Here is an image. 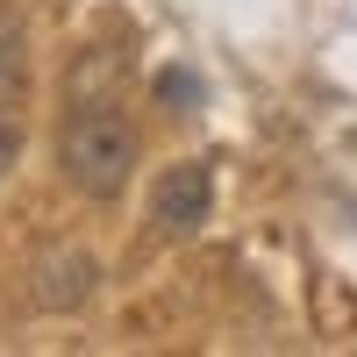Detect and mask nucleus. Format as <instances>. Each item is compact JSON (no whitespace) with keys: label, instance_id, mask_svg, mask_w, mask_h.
<instances>
[{"label":"nucleus","instance_id":"20e7f679","mask_svg":"<svg viewBox=\"0 0 357 357\" xmlns=\"http://www.w3.org/2000/svg\"><path fill=\"white\" fill-rule=\"evenodd\" d=\"M15 86H22V36H15V22H0V100Z\"/></svg>","mask_w":357,"mask_h":357},{"label":"nucleus","instance_id":"7ed1b4c3","mask_svg":"<svg viewBox=\"0 0 357 357\" xmlns=\"http://www.w3.org/2000/svg\"><path fill=\"white\" fill-rule=\"evenodd\" d=\"M93 293V257L86 250H43L36 257V301L57 314V307H79Z\"/></svg>","mask_w":357,"mask_h":357},{"label":"nucleus","instance_id":"f257e3e1","mask_svg":"<svg viewBox=\"0 0 357 357\" xmlns=\"http://www.w3.org/2000/svg\"><path fill=\"white\" fill-rule=\"evenodd\" d=\"M57 165H65V178L86 193V200H114L129 186V172H136V129H129V114L122 107H79L65 136H57Z\"/></svg>","mask_w":357,"mask_h":357},{"label":"nucleus","instance_id":"f03ea898","mask_svg":"<svg viewBox=\"0 0 357 357\" xmlns=\"http://www.w3.org/2000/svg\"><path fill=\"white\" fill-rule=\"evenodd\" d=\"M207 215H215V172H207L200 158L172 165V172L158 178V193H151L158 236H193V229H207Z\"/></svg>","mask_w":357,"mask_h":357},{"label":"nucleus","instance_id":"39448f33","mask_svg":"<svg viewBox=\"0 0 357 357\" xmlns=\"http://www.w3.org/2000/svg\"><path fill=\"white\" fill-rule=\"evenodd\" d=\"M158 100H165L172 114L193 107V100H200V79H193V72H158Z\"/></svg>","mask_w":357,"mask_h":357},{"label":"nucleus","instance_id":"423d86ee","mask_svg":"<svg viewBox=\"0 0 357 357\" xmlns=\"http://www.w3.org/2000/svg\"><path fill=\"white\" fill-rule=\"evenodd\" d=\"M15 158H22V122H15L8 107H0V178L15 172Z\"/></svg>","mask_w":357,"mask_h":357}]
</instances>
